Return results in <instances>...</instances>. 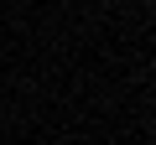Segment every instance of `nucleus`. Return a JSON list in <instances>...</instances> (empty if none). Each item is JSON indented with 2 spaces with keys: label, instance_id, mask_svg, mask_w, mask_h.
Returning a JSON list of instances; mask_svg holds the SVG:
<instances>
[]
</instances>
